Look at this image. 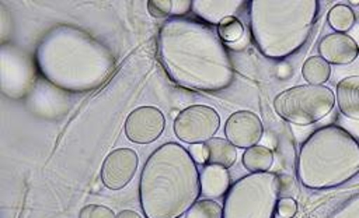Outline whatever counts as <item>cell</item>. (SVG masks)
I'll return each instance as SVG.
<instances>
[{"instance_id":"1","label":"cell","mask_w":359,"mask_h":218,"mask_svg":"<svg viewBox=\"0 0 359 218\" xmlns=\"http://www.w3.org/2000/svg\"><path fill=\"white\" fill-rule=\"evenodd\" d=\"M157 57L167 77L191 91L217 92L234 80V67L217 31L202 21L174 17L157 35Z\"/></svg>"},{"instance_id":"2","label":"cell","mask_w":359,"mask_h":218,"mask_svg":"<svg viewBox=\"0 0 359 218\" xmlns=\"http://www.w3.org/2000/svg\"><path fill=\"white\" fill-rule=\"evenodd\" d=\"M35 64L52 85L67 92H87L109 77L115 57L108 46L83 28L57 25L38 43Z\"/></svg>"},{"instance_id":"3","label":"cell","mask_w":359,"mask_h":218,"mask_svg":"<svg viewBox=\"0 0 359 218\" xmlns=\"http://www.w3.org/2000/svg\"><path fill=\"white\" fill-rule=\"evenodd\" d=\"M201 194V172L178 143L157 147L146 159L139 180V201L146 218H180Z\"/></svg>"},{"instance_id":"4","label":"cell","mask_w":359,"mask_h":218,"mask_svg":"<svg viewBox=\"0 0 359 218\" xmlns=\"http://www.w3.org/2000/svg\"><path fill=\"white\" fill-rule=\"evenodd\" d=\"M250 29L259 52L285 59L307 41L318 11L317 0H252Z\"/></svg>"},{"instance_id":"5","label":"cell","mask_w":359,"mask_h":218,"mask_svg":"<svg viewBox=\"0 0 359 218\" xmlns=\"http://www.w3.org/2000/svg\"><path fill=\"white\" fill-rule=\"evenodd\" d=\"M358 172L359 143L337 124L317 129L300 147L296 173L306 187H335L352 179Z\"/></svg>"},{"instance_id":"6","label":"cell","mask_w":359,"mask_h":218,"mask_svg":"<svg viewBox=\"0 0 359 218\" xmlns=\"http://www.w3.org/2000/svg\"><path fill=\"white\" fill-rule=\"evenodd\" d=\"M280 177L271 172L248 173L226 193L223 218H275Z\"/></svg>"},{"instance_id":"7","label":"cell","mask_w":359,"mask_h":218,"mask_svg":"<svg viewBox=\"0 0 359 218\" xmlns=\"http://www.w3.org/2000/svg\"><path fill=\"white\" fill-rule=\"evenodd\" d=\"M335 105V95L325 85L303 84L280 91L273 99V109L283 120L309 126L325 117Z\"/></svg>"},{"instance_id":"8","label":"cell","mask_w":359,"mask_h":218,"mask_svg":"<svg viewBox=\"0 0 359 218\" xmlns=\"http://www.w3.org/2000/svg\"><path fill=\"white\" fill-rule=\"evenodd\" d=\"M174 133L178 140L188 144L208 143L220 127V116L209 105H191L174 119Z\"/></svg>"},{"instance_id":"9","label":"cell","mask_w":359,"mask_h":218,"mask_svg":"<svg viewBox=\"0 0 359 218\" xmlns=\"http://www.w3.org/2000/svg\"><path fill=\"white\" fill-rule=\"evenodd\" d=\"M34 68L24 53L14 48H1V91L7 96L20 98L31 87Z\"/></svg>"},{"instance_id":"10","label":"cell","mask_w":359,"mask_h":218,"mask_svg":"<svg viewBox=\"0 0 359 218\" xmlns=\"http://www.w3.org/2000/svg\"><path fill=\"white\" fill-rule=\"evenodd\" d=\"M165 127V117L156 106H139L129 113L125 122V136L136 144H149L157 140Z\"/></svg>"},{"instance_id":"11","label":"cell","mask_w":359,"mask_h":218,"mask_svg":"<svg viewBox=\"0 0 359 218\" xmlns=\"http://www.w3.org/2000/svg\"><path fill=\"white\" fill-rule=\"evenodd\" d=\"M139 157L135 150L121 147L112 150L101 166L102 184L109 190L123 189L135 176Z\"/></svg>"},{"instance_id":"12","label":"cell","mask_w":359,"mask_h":218,"mask_svg":"<svg viewBox=\"0 0 359 218\" xmlns=\"http://www.w3.org/2000/svg\"><path fill=\"white\" fill-rule=\"evenodd\" d=\"M264 133V126L258 115L251 110H237L224 123V136L236 148H250L257 145Z\"/></svg>"},{"instance_id":"13","label":"cell","mask_w":359,"mask_h":218,"mask_svg":"<svg viewBox=\"0 0 359 218\" xmlns=\"http://www.w3.org/2000/svg\"><path fill=\"white\" fill-rule=\"evenodd\" d=\"M318 53L330 64H349L358 57L359 46L348 34L332 32L320 41Z\"/></svg>"},{"instance_id":"14","label":"cell","mask_w":359,"mask_h":218,"mask_svg":"<svg viewBox=\"0 0 359 218\" xmlns=\"http://www.w3.org/2000/svg\"><path fill=\"white\" fill-rule=\"evenodd\" d=\"M247 4L243 0H195L192 11L208 25H219L227 17L236 14Z\"/></svg>"},{"instance_id":"15","label":"cell","mask_w":359,"mask_h":218,"mask_svg":"<svg viewBox=\"0 0 359 218\" xmlns=\"http://www.w3.org/2000/svg\"><path fill=\"white\" fill-rule=\"evenodd\" d=\"M337 105L345 117L359 120V75H349L338 82Z\"/></svg>"},{"instance_id":"16","label":"cell","mask_w":359,"mask_h":218,"mask_svg":"<svg viewBox=\"0 0 359 218\" xmlns=\"http://www.w3.org/2000/svg\"><path fill=\"white\" fill-rule=\"evenodd\" d=\"M230 189V175L226 168L206 164L201 172V193L208 197H220Z\"/></svg>"},{"instance_id":"17","label":"cell","mask_w":359,"mask_h":218,"mask_svg":"<svg viewBox=\"0 0 359 218\" xmlns=\"http://www.w3.org/2000/svg\"><path fill=\"white\" fill-rule=\"evenodd\" d=\"M208 148V162L209 165H219L226 169L234 165L237 159L236 147L226 138L213 137L208 143H205Z\"/></svg>"},{"instance_id":"18","label":"cell","mask_w":359,"mask_h":218,"mask_svg":"<svg viewBox=\"0 0 359 218\" xmlns=\"http://www.w3.org/2000/svg\"><path fill=\"white\" fill-rule=\"evenodd\" d=\"M273 164V152L264 145H252L243 154V165L251 173L269 172Z\"/></svg>"},{"instance_id":"19","label":"cell","mask_w":359,"mask_h":218,"mask_svg":"<svg viewBox=\"0 0 359 218\" xmlns=\"http://www.w3.org/2000/svg\"><path fill=\"white\" fill-rule=\"evenodd\" d=\"M149 13L156 17H185L192 10L191 0H150L147 1Z\"/></svg>"},{"instance_id":"20","label":"cell","mask_w":359,"mask_h":218,"mask_svg":"<svg viewBox=\"0 0 359 218\" xmlns=\"http://www.w3.org/2000/svg\"><path fill=\"white\" fill-rule=\"evenodd\" d=\"M302 75L309 84L323 85L331 75V66L321 56H311L303 63Z\"/></svg>"},{"instance_id":"21","label":"cell","mask_w":359,"mask_h":218,"mask_svg":"<svg viewBox=\"0 0 359 218\" xmlns=\"http://www.w3.org/2000/svg\"><path fill=\"white\" fill-rule=\"evenodd\" d=\"M327 21L330 27L335 32H346L352 28L355 22V14L352 8L346 4H337L331 7V10L327 14Z\"/></svg>"},{"instance_id":"22","label":"cell","mask_w":359,"mask_h":218,"mask_svg":"<svg viewBox=\"0 0 359 218\" xmlns=\"http://www.w3.org/2000/svg\"><path fill=\"white\" fill-rule=\"evenodd\" d=\"M185 218H223V207L212 198H202L185 212Z\"/></svg>"},{"instance_id":"23","label":"cell","mask_w":359,"mask_h":218,"mask_svg":"<svg viewBox=\"0 0 359 218\" xmlns=\"http://www.w3.org/2000/svg\"><path fill=\"white\" fill-rule=\"evenodd\" d=\"M216 31L223 42H237L244 35V25L237 17H227L217 25Z\"/></svg>"},{"instance_id":"24","label":"cell","mask_w":359,"mask_h":218,"mask_svg":"<svg viewBox=\"0 0 359 218\" xmlns=\"http://www.w3.org/2000/svg\"><path fill=\"white\" fill-rule=\"evenodd\" d=\"M328 218H359V194L342 203Z\"/></svg>"},{"instance_id":"25","label":"cell","mask_w":359,"mask_h":218,"mask_svg":"<svg viewBox=\"0 0 359 218\" xmlns=\"http://www.w3.org/2000/svg\"><path fill=\"white\" fill-rule=\"evenodd\" d=\"M79 218H116V215L109 207L100 204H88L80 210Z\"/></svg>"},{"instance_id":"26","label":"cell","mask_w":359,"mask_h":218,"mask_svg":"<svg viewBox=\"0 0 359 218\" xmlns=\"http://www.w3.org/2000/svg\"><path fill=\"white\" fill-rule=\"evenodd\" d=\"M297 212V203L292 197H282L276 205V214L280 218H293Z\"/></svg>"},{"instance_id":"27","label":"cell","mask_w":359,"mask_h":218,"mask_svg":"<svg viewBox=\"0 0 359 218\" xmlns=\"http://www.w3.org/2000/svg\"><path fill=\"white\" fill-rule=\"evenodd\" d=\"M192 159L196 162V164H201V165H206L208 162V148L203 143H198V144H191L189 148H188Z\"/></svg>"},{"instance_id":"28","label":"cell","mask_w":359,"mask_h":218,"mask_svg":"<svg viewBox=\"0 0 359 218\" xmlns=\"http://www.w3.org/2000/svg\"><path fill=\"white\" fill-rule=\"evenodd\" d=\"M7 11H6V8L1 6L0 7V22H1V39H3V43L6 42V36H7V29H10V28H7ZM11 31V29H10Z\"/></svg>"},{"instance_id":"29","label":"cell","mask_w":359,"mask_h":218,"mask_svg":"<svg viewBox=\"0 0 359 218\" xmlns=\"http://www.w3.org/2000/svg\"><path fill=\"white\" fill-rule=\"evenodd\" d=\"M116 218H142V217L133 210H122L121 212H118Z\"/></svg>"}]
</instances>
